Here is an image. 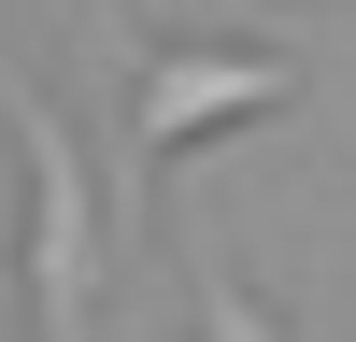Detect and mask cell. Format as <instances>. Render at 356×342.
<instances>
[{
    "label": "cell",
    "instance_id": "6da1fadb",
    "mask_svg": "<svg viewBox=\"0 0 356 342\" xmlns=\"http://www.w3.org/2000/svg\"><path fill=\"white\" fill-rule=\"evenodd\" d=\"M0 114H15V171H29V342H86L100 328V171L15 57H0Z\"/></svg>",
    "mask_w": 356,
    "mask_h": 342
},
{
    "label": "cell",
    "instance_id": "7a4b0ae2",
    "mask_svg": "<svg viewBox=\"0 0 356 342\" xmlns=\"http://www.w3.org/2000/svg\"><path fill=\"white\" fill-rule=\"evenodd\" d=\"M285 100H300V72L257 57V43H171V57H143L129 72V186L171 157V142L243 129V114H285Z\"/></svg>",
    "mask_w": 356,
    "mask_h": 342
},
{
    "label": "cell",
    "instance_id": "3957f363",
    "mask_svg": "<svg viewBox=\"0 0 356 342\" xmlns=\"http://www.w3.org/2000/svg\"><path fill=\"white\" fill-rule=\"evenodd\" d=\"M186 314H200V342H285V328H271V314H257V300H243V285H228V271H214V256H186Z\"/></svg>",
    "mask_w": 356,
    "mask_h": 342
}]
</instances>
